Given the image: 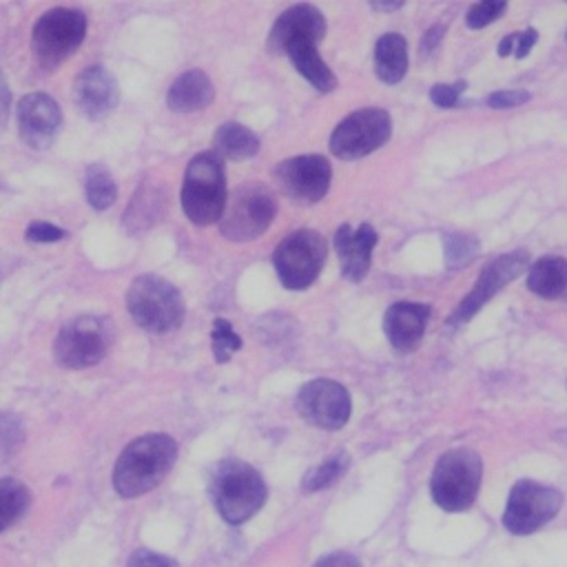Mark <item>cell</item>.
Returning a JSON list of instances; mask_svg holds the SVG:
<instances>
[{
  "label": "cell",
  "instance_id": "cell-1",
  "mask_svg": "<svg viewBox=\"0 0 567 567\" xmlns=\"http://www.w3.org/2000/svg\"><path fill=\"white\" fill-rule=\"evenodd\" d=\"M177 458L168 434H144L131 441L113 467V487L122 498H135L157 487Z\"/></svg>",
  "mask_w": 567,
  "mask_h": 567
},
{
  "label": "cell",
  "instance_id": "cell-2",
  "mask_svg": "<svg viewBox=\"0 0 567 567\" xmlns=\"http://www.w3.org/2000/svg\"><path fill=\"white\" fill-rule=\"evenodd\" d=\"M208 492L215 509L230 525L248 520L266 501V483L261 474L239 458H224L213 467Z\"/></svg>",
  "mask_w": 567,
  "mask_h": 567
},
{
  "label": "cell",
  "instance_id": "cell-3",
  "mask_svg": "<svg viewBox=\"0 0 567 567\" xmlns=\"http://www.w3.org/2000/svg\"><path fill=\"white\" fill-rule=\"evenodd\" d=\"M226 202L228 199H226L224 159L215 151L197 153L184 173V184H182L184 215L197 226H208L221 219Z\"/></svg>",
  "mask_w": 567,
  "mask_h": 567
},
{
  "label": "cell",
  "instance_id": "cell-4",
  "mask_svg": "<svg viewBox=\"0 0 567 567\" xmlns=\"http://www.w3.org/2000/svg\"><path fill=\"white\" fill-rule=\"evenodd\" d=\"M483 476V461L470 447H454L439 456L432 478L430 492L434 503L445 512H463L467 509L478 489Z\"/></svg>",
  "mask_w": 567,
  "mask_h": 567
},
{
  "label": "cell",
  "instance_id": "cell-5",
  "mask_svg": "<svg viewBox=\"0 0 567 567\" xmlns=\"http://www.w3.org/2000/svg\"><path fill=\"white\" fill-rule=\"evenodd\" d=\"M126 310L133 321L148 332H171L184 319L179 290L157 275H140L133 279L126 290Z\"/></svg>",
  "mask_w": 567,
  "mask_h": 567
},
{
  "label": "cell",
  "instance_id": "cell-6",
  "mask_svg": "<svg viewBox=\"0 0 567 567\" xmlns=\"http://www.w3.org/2000/svg\"><path fill=\"white\" fill-rule=\"evenodd\" d=\"M113 343V328L102 317H73L55 334L53 357L62 368L80 370L100 363Z\"/></svg>",
  "mask_w": 567,
  "mask_h": 567
},
{
  "label": "cell",
  "instance_id": "cell-7",
  "mask_svg": "<svg viewBox=\"0 0 567 567\" xmlns=\"http://www.w3.org/2000/svg\"><path fill=\"white\" fill-rule=\"evenodd\" d=\"M326 255H328L326 239L317 230L299 228L279 241L272 255V264L279 281L286 288L303 290L321 272Z\"/></svg>",
  "mask_w": 567,
  "mask_h": 567
},
{
  "label": "cell",
  "instance_id": "cell-8",
  "mask_svg": "<svg viewBox=\"0 0 567 567\" xmlns=\"http://www.w3.org/2000/svg\"><path fill=\"white\" fill-rule=\"evenodd\" d=\"M275 215L272 193L264 184H244L226 202L219 228L230 241H250L268 230Z\"/></svg>",
  "mask_w": 567,
  "mask_h": 567
},
{
  "label": "cell",
  "instance_id": "cell-9",
  "mask_svg": "<svg viewBox=\"0 0 567 567\" xmlns=\"http://www.w3.org/2000/svg\"><path fill=\"white\" fill-rule=\"evenodd\" d=\"M86 18L78 9L55 7L42 13L31 33V47L42 66L51 69L66 60L84 40Z\"/></svg>",
  "mask_w": 567,
  "mask_h": 567
},
{
  "label": "cell",
  "instance_id": "cell-10",
  "mask_svg": "<svg viewBox=\"0 0 567 567\" xmlns=\"http://www.w3.org/2000/svg\"><path fill=\"white\" fill-rule=\"evenodd\" d=\"M563 494L556 487L523 478L509 489L503 525L516 536H527L547 525L560 509Z\"/></svg>",
  "mask_w": 567,
  "mask_h": 567
},
{
  "label": "cell",
  "instance_id": "cell-11",
  "mask_svg": "<svg viewBox=\"0 0 567 567\" xmlns=\"http://www.w3.org/2000/svg\"><path fill=\"white\" fill-rule=\"evenodd\" d=\"M392 135V120L383 109H361L343 117L330 135V151L341 159H359Z\"/></svg>",
  "mask_w": 567,
  "mask_h": 567
},
{
  "label": "cell",
  "instance_id": "cell-12",
  "mask_svg": "<svg viewBox=\"0 0 567 567\" xmlns=\"http://www.w3.org/2000/svg\"><path fill=\"white\" fill-rule=\"evenodd\" d=\"M529 252L527 250H514L507 255L496 257L494 261H489L483 272L478 275L472 292L458 303V308L452 312L450 323L452 326H461L467 323L501 288H505L512 279H516L527 266H529Z\"/></svg>",
  "mask_w": 567,
  "mask_h": 567
},
{
  "label": "cell",
  "instance_id": "cell-13",
  "mask_svg": "<svg viewBox=\"0 0 567 567\" xmlns=\"http://www.w3.org/2000/svg\"><path fill=\"white\" fill-rule=\"evenodd\" d=\"M297 410L315 427L339 430L350 419V394L332 379H315L299 390Z\"/></svg>",
  "mask_w": 567,
  "mask_h": 567
},
{
  "label": "cell",
  "instance_id": "cell-14",
  "mask_svg": "<svg viewBox=\"0 0 567 567\" xmlns=\"http://www.w3.org/2000/svg\"><path fill=\"white\" fill-rule=\"evenodd\" d=\"M275 177L288 197L315 204L328 193L332 168L323 155H297L284 159L275 168Z\"/></svg>",
  "mask_w": 567,
  "mask_h": 567
},
{
  "label": "cell",
  "instance_id": "cell-15",
  "mask_svg": "<svg viewBox=\"0 0 567 567\" xmlns=\"http://www.w3.org/2000/svg\"><path fill=\"white\" fill-rule=\"evenodd\" d=\"M62 126V113L47 93H29L18 102V128L24 144L47 148Z\"/></svg>",
  "mask_w": 567,
  "mask_h": 567
},
{
  "label": "cell",
  "instance_id": "cell-16",
  "mask_svg": "<svg viewBox=\"0 0 567 567\" xmlns=\"http://www.w3.org/2000/svg\"><path fill=\"white\" fill-rule=\"evenodd\" d=\"M326 33L323 13L312 4H295L286 9L268 33V49L272 53H286L297 42H321Z\"/></svg>",
  "mask_w": 567,
  "mask_h": 567
},
{
  "label": "cell",
  "instance_id": "cell-17",
  "mask_svg": "<svg viewBox=\"0 0 567 567\" xmlns=\"http://www.w3.org/2000/svg\"><path fill=\"white\" fill-rule=\"evenodd\" d=\"M73 97L86 117L102 120L117 106V82L104 66H86L75 78Z\"/></svg>",
  "mask_w": 567,
  "mask_h": 567
},
{
  "label": "cell",
  "instance_id": "cell-18",
  "mask_svg": "<svg viewBox=\"0 0 567 567\" xmlns=\"http://www.w3.org/2000/svg\"><path fill=\"white\" fill-rule=\"evenodd\" d=\"M374 246H377V230L370 224H361L359 228H352L348 224L339 226L334 235V248H337V257L346 279L357 284L368 275Z\"/></svg>",
  "mask_w": 567,
  "mask_h": 567
},
{
  "label": "cell",
  "instance_id": "cell-19",
  "mask_svg": "<svg viewBox=\"0 0 567 567\" xmlns=\"http://www.w3.org/2000/svg\"><path fill=\"white\" fill-rule=\"evenodd\" d=\"M430 319V308L414 301H396L385 310L383 330L396 350H412L421 343Z\"/></svg>",
  "mask_w": 567,
  "mask_h": 567
},
{
  "label": "cell",
  "instance_id": "cell-20",
  "mask_svg": "<svg viewBox=\"0 0 567 567\" xmlns=\"http://www.w3.org/2000/svg\"><path fill=\"white\" fill-rule=\"evenodd\" d=\"M213 97L215 89L210 78L199 69H190L171 84L166 93V104L175 113H193L206 109L213 102Z\"/></svg>",
  "mask_w": 567,
  "mask_h": 567
},
{
  "label": "cell",
  "instance_id": "cell-21",
  "mask_svg": "<svg viewBox=\"0 0 567 567\" xmlns=\"http://www.w3.org/2000/svg\"><path fill=\"white\" fill-rule=\"evenodd\" d=\"M374 71L385 84H396L408 71V42L401 33H385L374 44Z\"/></svg>",
  "mask_w": 567,
  "mask_h": 567
},
{
  "label": "cell",
  "instance_id": "cell-22",
  "mask_svg": "<svg viewBox=\"0 0 567 567\" xmlns=\"http://www.w3.org/2000/svg\"><path fill=\"white\" fill-rule=\"evenodd\" d=\"M286 55L295 64V69L321 93H330L337 86V78L330 66L317 53V44L312 42H297L288 47Z\"/></svg>",
  "mask_w": 567,
  "mask_h": 567
},
{
  "label": "cell",
  "instance_id": "cell-23",
  "mask_svg": "<svg viewBox=\"0 0 567 567\" xmlns=\"http://www.w3.org/2000/svg\"><path fill=\"white\" fill-rule=\"evenodd\" d=\"M527 288L545 299H556L567 292V259L540 257L529 266Z\"/></svg>",
  "mask_w": 567,
  "mask_h": 567
},
{
  "label": "cell",
  "instance_id": "cell-24",
  "mask_svg": "<svg viewBox=\"0 0 567 567\" xmlns=\"http://www.w3.org/2000/svg\"><path fill=\"white\" fill-rule=\"evenodd\" d=\"M215 153L226 159H248L259 151V137L239 122H226L215 131Z\"/></svg>",
  "mask_w": 567,
  "mask_h": 567
},
{
  "label": "cell",
  "instance_id": "cell-25",
  "mask_svg": "<svg viewBox=\"0 0 567 567\" xmlns=\"http://www.w3.org/2000/svg\"><path fill=\"white\" fill-rule=\"evenodd\" d=\"M31 492L13 476L0 478V534L11 527L29 507Z\"/></svg>",
  "mask_w": 567,
  "mask_h": 567
},
{
  "label": "cell",
  "instance_id": "cell-26",
  "mask_svg": "<svg viewBox=\"0 0 567 567\" xmlns=\"http://www.w3.org/2000/svg\"><path fill=\"white\" fill-rule=\"evenodd\" d=\"M84 190L86 199L95 210H106L115 197H117V186L113 182V175L104 164H91L84 175Z\"/></svg>",
  "mask_w": 567,
  "mask_h": 567
},
{
  "label": "cell",
  "instance_id": "cell-27",
  "mask_svg": "<svg viewBox=\"0 0 567 567\" xmlns=\"http://www.w3.org/2000/svg\"><path fill=\"white\" fill-rule=\"evenodd\" d=\"M346 470H348V454L337 452V454L328 456L323 463L308 470L301 481V487H303V492H319V489L332 485Z\"/></svg>",
  "mask_w": 567,
  "mask_h": 567
},
{
  "label": "cell",
  "instance_id": "cell-28",
  "mask_svg": "<svg viewBox=\"0 0 567 567\" xmlns=\"http://www.w3.org/2000/svg\"><path fill=\"white\" fill-rule=\"evenodd\" d=\"M443 246H445V261L450 268L465 266L478 252V239L465 233H447L443 237Z\"/></svg>",
  "mask_w": 567,
  "mask_h": 567
},
{
  "label": "cell",
  "instance_id": "cell-29",
  "mask_svg": "<svg viewBox=\"0 0 567 567\" xmlns=\"http://www.w3.org/2000/svg\"><path fill=\"white\" fill-rule=\"evenodd\" d=\"M210 348L213 357L217 363H226L239 348H241V337L233 330V326L226 319H215L213 330H210Z\"/></svg>",
  "mask_w": 567,
  "mask_h": 567
},
{
  "label": "cell",
  "instance_id": "cell-30",
  "mask_svg": "<svg viewBox=\"0 0 567 567\" xmlns=\"http://www.w3.org/2000/svg\"><path fill=\"white\" fill-rule=\"evenodd\" d=\"M155 195L148 190H140L135 199H131L128 208H126V215H124V226L126 230L133 235L137 230H144L153 224V210H155Z\"/></svg>",
  "mask_w": 567,
  "mask_h": 567
},
{
  "label": "cell",
  "instance_id": "cell-31",
  "mask_svg": "<svg viewBox=\"0 0 567 567\" xmlns=\"http://www.w3.org/2000/svg\"><path fill=\"white\" fill-rule=\"evenodd\" d=\"M22 445V423L13 412H0V461L9 458Z\"/></svg>",
  "mask_w": 567,
  "mask_h": 567
},
{
  "label": "cell",
  "instance_id": "cell-32",
  "mask_svg": "<svg viewBox=\"0 0 567 567\" xmlns=\"http://www.w3.org/2000/svg\"><path fill=\"white\" fill-rule=\"evenodd\" d=\"M507 9V4L503 0H483L470 7L465 22L470 29H483L487 24H492L496 18H501V13Z\"/></svg>",
  "mask_w": 567,
  "mask_h": 567
},
{
  "label": "cell",
  "instance_id": "cell-33",
  "mask_svg": "<svg viewBox=\"0 0 567 567\" xmlns=\"http://www.w3.org/2000/svg\"><path fill=\"white\" fill-rule=\"evenodd\" d=\"M465 82H454V84H434L430 91V100L441 106V109H452L463 93Z\"/></svg>",
  "mask_w": 567,
  "mask_h": 567
},
{
  "label": "cell",
  "instance_id": "cell-34",
  "mask_svg": "<svg viewBox=\"0 0 567 567\" xmlns=\"http://www.w3.org/2000/svg\"><path fill=\"white\" fill-rule=\"evenodd\" d=\"M126 567H179L173 558L151 551V549H137L131 554Z\"/></svg>",
  "mask_w": 567,
  "mask_h": 567
},
{
  "label": "cell",
  "instance_id": "cell-35",
  "mask_svg": "<svg viewBox=\"0 0 567 567\" xmlns=\"http://www.w3.org/2000/svg\"><path fill=\"white\" fill-rule=\"evenodd\" d=\"M66 233L62 230V228H58V226H53V224H49V221H33V224H29V228H27V233H24V237L29 239V241H35V244H49V241H58V239H62Z\"/></svg>",
  "mask_w": 567,
  "mask_h": 567
},
{
  "label": "cell",
  "instance_id": "cell-36",
  "mask_svg": "<svg viewBox=\"0 0 567 567\" xmlns=\"http://www.w3.org/2000/svg\"><path fill=\"white\" fill-rule=\"evenodd\" d=\"M532 95L523 89H509V91H496L487 97V104L492 109H514V106H520L529 100Z\"/></svg>",
  "mask_w": 567,
  "mask_h": 567
},
{
  "label": "cell",
  "instance_id": "cell-37",
  "mask_svg": "<svg viewBox=\"0 0 567 567\" xmlns=\"http://www.w3.org/2000/svg\"><path fill=\"white\" fill-rule=\"evenodd\" d=\"M312 567H361L359 558L348 551H332L321 556Z\"/></svg>",
  "mask_w": 567,
  "mask_h": 567
},
{
  "label": "cell",
  "instance_id": "cell-38",
  "mask_svg": "<svg viewBox=\"0 0 567 567\" xmlns=\"http://www.w3.org/2000/svg\"><path fill=\"white\" fill-rule=\"evenodd\" d=\"M538 40V31L536 29H525L523 33L516 35V47H514V55L516 58H525L527 51L536 44Z\"/></svg>",
  "mask_w": 567,
  "mask_h": 567
},
{
  "label": "cell",
  "instance_id": "cell-39",
  "mask_svg": "<svg viewBox=\"0 0 567 567\" xmlns=\"http://www.w3.org/2000/svg\"><path fill=\"white\" fill-rule=\"evenodd\" d=\"M9 106H11V91L9 84L0 71V126L9 120Z\"/></svg>",
  "mask_w": 567,
  "mask_h": 567
},
{
  "label": "cell",
  "instance_id": "cell-40",
  "mask_svg": "<svg viewBox=\"0 0 567 567\" xmlns=\"http://www.w3.org/2000/svg\"><path fill=\"white\" fill-rule=\"evenodd\" d=\"M441 35H443V27H432L427 33H425V38H423V42H421V49H423V53H427V51H432L434 47H436V42L441 40Z\"/></svg>",
  "mask_w": 567,
  "mask_h": 567
},
{
  "label": "cell",
  "instance_id": "cell-41",
  "mask_svg": "<svg viewBox=\"0 0 567 567\" xmlns=\"http://www.w3.org/2000/svg\"><path fill=\"white\" fill-rule=\"evenodd\" d=\"M516 35H518V33H507V35L501 40V44H498V55H501V58H505V55L514 53V47H516Z\"/></svg>",
  "mask_w": 567,
  "mask_h": 567
},
{
  "label": "cell",
  "instance_id": "cell-42",
  "mask_svg": "<svg viewBox=\"0 0 567 567\" xmlns=\"http://www.w3.org/2000/svg\"><path fill=\"white\" fill-rule=\"evenodd\" d=\"M399 7H403V2H372V9H379V11H392Z\"/></svg>",
  "mask_w": 567,
  "mask_h": 567
},
{
  "label": "cell",
  "instance_id": "cell-43",
  "mask_svg": "<svg viewBox=\"0 0 567 567\" xmlns=\"http://www.w3.org/2000/svg\"><path fill=\"white\" fill-rule=\"evenodd\" d=\"M554 439L560 443V445H565L567 447V427H563V430H558L556 434H554Z\"/></svg>",
  "mask_w": 567,
  "mask_h": 567
}]
</instances>
